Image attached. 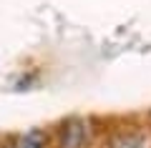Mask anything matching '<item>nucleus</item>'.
<instances>
[{
    "label": "nucleus",
    "instance_id": "nucleus-1",
    "mask_svg": "<svg viewBox=\"0 0 151 148\" xmlns=\"http://www.w3.org/2000/svg\"><path fill=\"white\" fill-rule=\"evenodd\" d=\"M86 141H88L86 126L78 123V121L63 126V131H60V148H83Z\"/></svg>",
    "mask_w": 151,
    "mask_h": 148
},
{
    "label": "nucleus",
    "instance_id": "nucleus-2",
    "mask_svg": "<svg viewBox=\"0 0 151 148\" xmlns=\"http://www.w3.org/2000/svg\"><path fill=\"white\" fill-rule=\"evenodd\" d=\"M15 148H48V138H45V133L40 128H33V131L23 133L18 138Z\"/></svg>",
    "mask_w": 151,
    "mask_h": 148
},
{
    "label": "nucleus",
    "instance_id": "nucleus-3",
    "mask_svg": "<svg viewBox=\"0 0 151 148\" xmlns=\"http://www.w3.org/2000/svg\"><path fill=\"white\" fill-rule=\"evenodd\" d=\"M111 148H144V138L136 133H124V136L113 138Z\"/></svg>",
    "mask_w": 151,
    "mask_h": 148
}]
</instances>
